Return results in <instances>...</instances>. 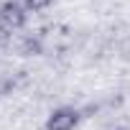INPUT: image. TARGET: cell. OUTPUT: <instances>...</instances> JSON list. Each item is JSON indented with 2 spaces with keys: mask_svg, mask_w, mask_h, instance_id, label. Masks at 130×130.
I'll return each instance as SVG.
<instances>
[{
  "mask_svg": "<svg viewBox=\"0 0 130 130\" xmlns=\"http://www.w3.org/2000/svg\"><path fill=\"white\" fill-rule=\"evenodd\" d=\"M21 23H23V8L18 3H8L0 8V28L3 31H13Z\"/></svg>",
  "mask_w": 130,
  "mask_h": 130,
  "instance_id": "7a4b0ae2",
  "label": "cell"
},
{
  "mask_svg": "<svg viewBox=\"0 0 130 130\" xmlns=\"http://www.w3.org/2000/svg\"><path fill=\"white\" fill-rule=\"evenodd\" d=\"M51 3V0H26V8H31V10H41V8H46Z\"/></svg>",
  "mask_w": 130,
  "mask_h": 130,
  "instance_id": "3957f363",
  "label": "cell"
},
{
  "mask_svg": "<svg viewBox=\"0 0 130 130\" xmlns=\"http://www.w3.org/2000/svg\"><path fill=\"white\" fill-rule=\"evenodd\" d=\"M79 122V112L72 110V107H61L56 112H51L48 122H46V130H74V125Z\"/></svg>",
  "mask_w": 130,
  "mask_h": 130,
  "instance_id": "6da1fadb",
  "label": "cell"
}]
</instances>
